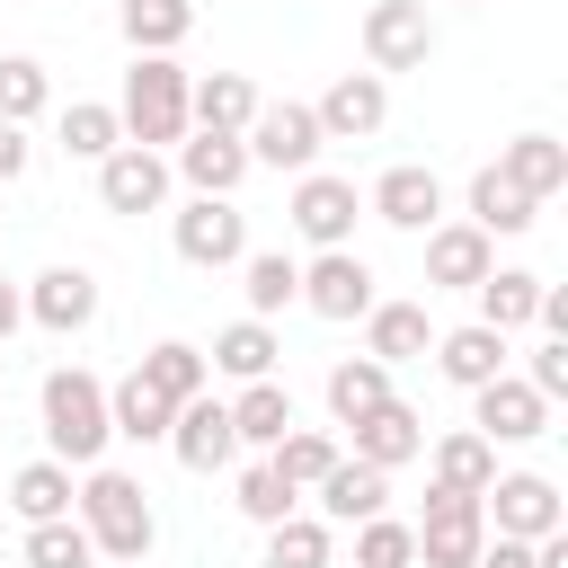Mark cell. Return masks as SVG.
Segmentation results:
<instances>
[{"mask_svg":"<svg viewBox=\"0 0 568 568\" xmlns=\"http://www.w3.org/2000/svg\"><path fill=\"white\" fill-rule=\"evenodd\" d=\"M169 417H178V408H169L142 373H124V382L106 390V426H115L124 444H169Z\"/></svg>","mask_w":568,"mask_h":568,"instance_id":"34","label":"cell"},{"mask_svg":"<svg viewBox=\"0 0 568 568\" xmlns=\"http://www.w3.org/2000/svg\"><path fill=\"white\" fill-rule=\"evenodd\" d=\"M470 568H532V541H506V532H488Z\"/></svg>","mask_w":568,"mask_h":568,"instance_id":"44","label":"cell"},{"mask_svg":"<svg viewBox=\"0 0 568 568\" xmlns=\"http://www.w3.org/2000/svg\"><path fill=\"white\" fill-rule=\"evenodd\" d=\"M18 320H27V293H18V284H9V275H0V346H9V337H18Z\"/></svg>","mask_w":568,"mask_h":568,"instance_id":"47","label":"cell"},{"mask_svg":"<svg viewBox=\"0 0 568 568\" xmlns=\"http://www.w3.org/2000/svg\"><path fill=\"white\" fill-rule=\"evenodd\" d=\"M479 515H488V532H506V541H541V532H568V497H559L541 470H506V479H488Z\"/></svg>","mask_w":568,"mask_h":568,"instance_id":"4","label":"cell"},{"mask_svg":"<svg viewBox=\"0 0 568 568\" xmlns=\"http://www.w3.org/2000/svg\"><path fill=\"white\" fill-rule=\"evenodd\" d=\"M302 311H320V320H364V311H373V266H364L355 248H320V257L302 266Z\"/></svg>","mask_w":568,"mask_h":568,"instance_id":"12","label":"cell"},{"mask_svg":"<svg viewBox=\"0 0 568 568\" xmlns=\"http://www.w3.org/2000/svg\"><path fill=\"white\" fill-rule=\"evenodd\" d=\"M435 373H444L453 390H479V382H497V373H506V337H497V328H479V320H462V328H444V337H435Z\"/></svg>","mask_w":568,"mask_h":568,"instance_id":"22","label":"cell"},{"mask_svg":"<svg viewBox=\"0 0 568 568\" xmlns=\"http://www.w3.org/2000/svg\"><path fill=\"white\" fill-rule=\"evenodd\" d=\"M240 293H248V320H275V311L302 302V266L284 248H248L240 257Z\"/></svg>","mask_w":568,"mask_h":568,"instance_id":"32","label":"cell"},{"mask_svg":"<svg viewBox=\"0 0 568 568\" xmlns=\"http://www.w3.org/2000/svg\"><path fill=\"white\" fill-rule=\"evenodd\" d=\"M532 320H541L550 337H568V293H559V284H541V311H532Z\"/></svg>","mask_w":568,"mask_h":568,"instance_id":"46","label":"cell"},{"mask_svg":"<svg viewBox=\"0 0 568 568\" xmlns=\"http://www.w3.org/2000/svg\"><path fill=\"white\" fill-rule=\"evenodd\" d=\"M27 160H36L27 124H0V186H9V178H27Z\"/></svg>","mask_w":568,"mask_h":568,"instance_id":"45","label":"cell"},{"mask_svg":"<svg viewBox=\"0 0 568 568\" xmlns=\"http://www.w3.org/2000/svg\"><path fill=\"white\" fill-rule=\"evenodd\" d=\"M470 293H479V328H497V337H515V328L541 311V275H532V266H488Z\"/></svg>","mask_w":568,"mask_h":568,"instance_id":"26","label":"cell"},{"mask_svg":"<svg viewBox=\"0 0 568 568\" xmlns=\"http://www.w3.org/2000/svg\"><path fill=\"white\" fill-rule=\"evenodd\" d=\"M169 453L186 462V470H222L231 453H240V435H231V399H186L178 417H169Z\"/></svg>","mask_w":568,"mask_h":568,"instance_id":"16","label":"cell"},{"mask_svg":"<svg viewBox=\"0 0 568 568\" xmlns=\"http://www.w3.org/2000/svg\"><path fill=\"white\" fill-rule=\"evenodd\" d=\"M231 506H240L248 524H284V515H302V488H284V479L257 462V470H240V497H231Z\"/></svg>","mask_w":568,"mask_h":568,"instance_id":"41","label":"cell"},{"mask_svg":"<svg viewBox=\"0 0 568 568\" xmlns=\"http://www.w3.org/2000/svg\"><path fill=\"white\" fill-rule=\"evenodd\" d=\"M284 213H293V231H302L311 248H346V240H355V213H364V204H355V178H320V169H302V178H293V204H284Z\"/></svg>","mask_w":568,"mask_h":568,"instance_id":"10","label":"cell"},{"mask_svg":"<svg viewBox=\"0 0 568 568\" xmlns=\"http://www.w3.org/2000/svg\"><path fill=\"white\" fill-rule=\"evenodd\" d=\"M408 532H417V568H470L488 541V515H479V497L426 488V524H408Z\"/></svg>","mask_w":568,"mask_h":568,"instance_id":"7","label":"cell"},{"mask_svg":"<svg viewBox=\"0 0 568 568\" xmlns=\"http://www.w3.org/2000/svg\"><path fill=\"white\" fill-rule=\"evenodd\" d=\"M240 142H248V169H293V178H302V169L320 160V115H311V106H293V98H275V106H257V115H248V133H240Z\"/></svg>","mask_w":568,"mask_h":568,"instance_id":"9","label":"cell"},{"mask_svg":"<svg viewBox=\"0 0 568 568\" xmlns=\"http://www.w3.org/2000/svg\"><path fill=\"white\" fill-rule=\"evenodd\" d=\"M382 399H399V390H390V364H373V355H346V364H328V417H337V426L373 417Z\"/></svg>","mask_w":568,"mask_h":568,"instance_id":"33","label":"cell"},{"mask_svg":"<svg viewBox=\"0 0 568 568\" xmlns=\"http://www.w3.org/2000/svg\"><path fill=\"white\" fill-rule=\"evenodd\" d=\"M0 506H18L27 524H53V515H71V470L62 462H27V470H9Z\"/></svg>","mask_w":568,"mask_h":568,"instance_id":"35","label":"cell"},{"mask_svg":"<svg viewBox=\"0 0 568 568\" xmlns=\"http://www.w3.org/2000/svg\"><path fill=\"white\" fill-rule=\"evenodd\" d=\"M98 204H106V213H160V204H169V160H160V151H133V142L106 151V160H98Z\"/></svg>","mask_w":568,"mask_h":568,"instance_id":"13","label":"cell"},{"mask_svg":"<svg viewBox=\"0 0 568 568\" xmlns=\"http://www.w3.org/2000/svg\"><path fill=\"white\" fill-rule=\"evenodd\" d=\"M355 568H417V532H408V524H390V515L355 524Z\"/></svg>","mask_w":568,"mask_h":568,"instance_id":"42","label":"cell"},{"mask_svg":"<svg viewBox=\"0 0 568 568\" xmlns=\"http://www.w3.org/2000/svg\"><path fill=\"white\" fill-rule=\"evenodd\" d=\"M524 382L559 408V399H568V337H541V346H532V364H524Z\"/></svg>","mask_w":568,"mask_h":568,"instance_id":"43","label":"cell"},{"mask_svg":"<svg viewBox=\"0 0 568 568\" xmlns=\"http://www.w3.org/2000/svg\"><path fill=\"white\" fill-rule=\"evenodd\" d=\"M311 497H320V524H328V532H337V524H373V515L390 506V470H373V462L337 453V462H328V479H320Z\"/></svg>","mask_w":568,"mask_h":568,"instance_id":"15","label":"cell"},{"mask_svg":"<svg viewBox=\"0 0 568 568\" xmlns=\"http://www.w3.org/2000/svg\"><path fill=\"white\" fill-rule=\"evenodd\" d=\"M364 62H373V71H426V62H435V18H426V0H373V9H364Z\"/></svg>","mask_w":568,"mask_h":568,"instance_id":"5","label":"cell"},{"mask_svg":"<svg viewBox=\"0 0 568 568\" xmlns=\"http://www.w3.org/2000/svg\"><path fill=\"white\" fill-rule=\"evenodd\" d=\"M98 550H89V532H80V515H53V524H27V568H89Z\"/></svg>","mask_w":568,"mask_h":568,"instance_id":"40","label":"cell"},{"mask_svg":"<svg viewBox=\"0 0 568 568\" xmlns=\"http://www.w3.org/2000/svg\"><path fill=\"white\" fill-rule=\"evenodd\" d=\"M178 178H186L195 195H231V186L248 178V142H240V133H186V142H178Z\"/></svg>","mask_w":568,"mask_h":568,"instance_id":"23","label":"cell"},{"mask_svg":"<svg viewBox=\"0 0 568 568\" xmlns=\"http://www.w3.org/2000/svg\"><path fill=\"white\" fill-rule=\"evenodd\" d=\"M115 27H124L133 53H178V44L195 36V0H124Z\"/></svg>","mask_w":568,"mask_h":568,"instance_id":"31","label":"cell"},{"mask_svg":"<svg viewBox=\"0 0 568 568\" xmlns=\"http://www.w3.org/2000/svg\"><path fill=\"white\" fill-rule=\"evenodd\" d=\"M27 320L53 328V337H80V328L98 320V275H89V266H44V275L27 284Z\"/></svg>","mask_w":568,"mask_h":568,"instance_id":"14","label":"cell"},{"mask_svg":"<svg viewBox=\"0 0 568 568\" xmlns=\"http://www.w3.org/2000/svg\"><path fill=\"white\" fill-rule=\"evenodd\" d=\"M44 98H53L44 62H36V53H0V124H27V115H44Z\"/></svg>","mask_w":568,"mask_h":568,"instance_id":"39","label":"cell"},{"mask_svg":"<svg viewBox=\"0 0 568 568\" xmlns=\"http://www.w3.org/2000/svg\"><path fill=\"white\" fill-rule=\"evenodd\" d=\"M488 169H497L506 186H524L532 204H550V195L568 186V142H550V133H515V142H506Z\"/></svg>","mask_w":568,"mask_h":568,"instance_id":"21","label":"cell"},{"mask_svg":"<svg viewBox=\"0 0 568 568\" xmlns=\"http://www.w3.org/2000/svg\"><path fill=\"white\" fill-rule=\"evenodd\" d=\"M169 240H178L186 266H213V275H222V266L248 257V213H240L231 195H195V204L169 222Z\"/></svg>","mask_w":568,"mask_h":568,"instance_id":"6","label":"cell"},{"mask_svg":"<svg viewBox=\"0 0 568 568\" xmlns=\"http://www.w3.org/2000/svg\"><path fill=\"white\" fill-rule=\"evenodd\" d=\"M71 506H80V532H89V550L98 559H124V568H142L151 559V541H160V515H151V488L133 479V470H89L80 488H71Z\"/></svg>","mask_w":568,"mask_h":568,"instance_id":"1","label":"cell"},{"mask_svg":"<svg viewBox=\"0 0 568 568\" xmlns=\"http://www.w3.org/2000/svg\"><path fill=\"white\" fill-rule=\"evenodd\" d=\"M346 435H355V462H373V470H399V462H417V453H426V417H417L408 399H382V408H373V417H355Z\"/></svg>","mask_w":568,"mask_h":568,"instance_id":"19","label":"cell"},{"mask_svg":"<svg viewBox=\"0 0 568 568\" xmlns=\"http://www.w3.org/2000/svg\"><path fill=\"white\" fill-rule=\"evenodd\" d=\"M426 346H435L426 302H373V311H364V355H373V364H417Z\"/></svg>","mask_w":568,"mask_h":568,"instance_id":"25","label":"cell"},{"mask_svg":"<svg viewBox=\"0 0 568 568\" xmlns=\"http://www.w3.org/2000/svg\"><path fill=\"white\" fill-rule=\"evenodd\" d=\"M275 355H284V346H275V320H231L204 364L231 373V382H275Z\"/></svg>","mask_w":568,"mask_h":568,"instance_id":"29","label":"cell"},{"mask_svg":"<svg viewBox=\"0 0 568 568\" xmlns=\"http://www.w3.org/2000/svg\"><path fill=\"white\" fill-rule=\"evenodd\" d=\"M488 266H497V240H488V231H470V222H435V231H426V284L470 293Z\"/></svg>","mask_w":568,"mask_h":568,"instance_id":"18","label":"cell"},{"mask_svg":"<svg viewBox=\"0 0 568 568\" xmlns=\"http://www.w3.org/2000/svg\"><path fill=\"white\" fill-rule=\"evenodd\" d=\"M488 479H497V444H488V435H470V426L435 435V488H453V497H488Z\"/></svg>","mask_w":568,"mask_h":568,"instance_id":"30","label":"cell"},{"mask_svg":"<svg viewBox=\"0 0 568 568\" xmlns=\"http://www.w3.org/2000/svg\"><path fill=\"white\" fill-rule=\"evenodd\" d=\"M337 559V532L320 524V515H284V524H266V568H328Z\"/></svg>","mask_w":568,"mask_h":568,"instance_id":"37","label":"cell"},{"mask_svg":"<svg viewBox=\"0 0 568 568\" xmlns=\"http://www.w3.org/2000/svg\"><path fill=\"white\" fill-rule=\"evenodd\" d=\"M257 106H266V98L248 89V71H204V80H186V124H195V133H248Z\"/></svg>","mask_w":568,"mask_h":568,"instance_id":"20","label":"cell"},{"mask_svg":"<svg viewBox=\"0 0 568 568\" xmlns=\"http://www.w3.org/2000/svg\"><path fill=\"white\" fill-rule=\"evenodd\" d=\"M44 462H62V470H98L106 462V444H115V426H106V382L98 373H80V364H62V373H44Z\"/></svg>","mask_w":568,"mask_h":568,"instance_id":"2","label":"cell"},{"mask_svg":"<svg viewBox=\"0 0 568 568\" xmlns=\"http://www.w3.org/2000/svg\"><path fill=\"white\" fill-rule=\"evenodd\" d=\"M133 373H142L169 408H186V399H204V390H213V364H204V346H186V337H160Z\"/></svg>","mask_w":568,"mask_h":568,"instance_id":"27","label":"cell"},{"mask_svg":"<svg viewBox=\"0 0 568 568\" xmlns=\"http://www.w3.org/2000/svg\"><path fill=\"white\" fill-rule=\"evenodd\" d=\"M470 435H488V444H532V435H550V399H541L524 373H497V382L470 390Z\"/></svg>","mask_w":568,"mask_h":568,"instance_id":"8","label":"cell"},{"mask_svg":"<svg viewBox=\"0 0 568 568\" xmlns=\"http://www.w3.org/2000/svg\"><path fill=\"white\" fill-rule=\"evenodd\" d=\"M62 151H71V160H106V151H124V124H115V106H98V98L62 106Z\"/></svg>","mask_w":568,"mask_h":568,"instance_id":"38","label":"cell"},{"mask_svg":"<svg viewBox=\"0 0 568 568\" xmlns=\"http://www.w3.org/2000/svg\"><path fill=\"white\" fill-rule=\"evenodd\" d=\"M373 213H382L390 231H435V222H444V186H435V169H417V160L382 169V178H373Z\"/></svg>","mask_w":568,"mask_h":568,"instance_id":"17","label":"cell"},{"mask_svg":"<svg viewBox=\"0 0 568 568\" xmlns=\"http://www.w3.org/2000/svg\"><path fill=\"white\" fill-rule=\"evenodd\" d=\"M462 222H470V231H488V240H515V231H532V222H541V204H532L524 186H506L497 169H479V178H470V195H462Z\"/></svg>","mask_w":568,"mask_h":568,"instance_id":"24","label":"cell"},{"mask_svg":"<svg viewBox=\"0 0 568 568\" xmlns=\"http://www.w3.org/2000/svg\"><path fill=\"white\" fill-rule=\"evenodd\" d=\"M328 462H337V435H320V426H293V435L266 453V470H275L284 488H302V497L328 479Z\"/></svg>","mask_w":568,"mask_h":568,"instance_id":"36","label":"cell"},{"mask_svg":"<svg viewBox=\"0 0 568 568\" xmlns=\"http://www.w3.org/2000/svg\"><path fill=\"white\" fill-rule=\"evenodd\" d=\"M0 488H9V479H0Z\"/></svg>","mask_w":568,"mask_h":568,"instance_id":"48","label":"cell"},{"mask_svg":"<svg viewBox=\"0 0 568 568\" xmlns=\"http://www.w3.org/2000/svg\"><path fill=\"white\" fill-rule=\"evenodd\" d=\"M311 115H320V142H373L390 115V89H382V71H337Z\"/></svg>","mask_w":568,"mask_h":568,"instance_id":"11","label":"cell"},{"mask_svg":"<svg viewBox=\"0 0 568 568\" xmlns=\"http://www.w3.org/2000/svg\"><path fill=\"white\" fill-rule=\"evenodd\" d=\"M293 426H302V417H293V390H284V382H240V399H231V435H240V444L275 453Z\"/></svg>","mask_w":568,"mask_h":568,"instance_id":"28","label":"cell"},{"mask_svg":"<svg viewBox=\"0 0 568 568\" xmlns=\"http://www.w3.org/2000/svg\"><path fill=\"white\" fill-rule=\"evenodd\" d=\"M115 124L133 151H160V142H186V71L169 53H133L124 71V98H115Z\"/></svg>","mask_w":568,"mask_h":568,"instance_id":"3","label":"cell"}]
</instances>
